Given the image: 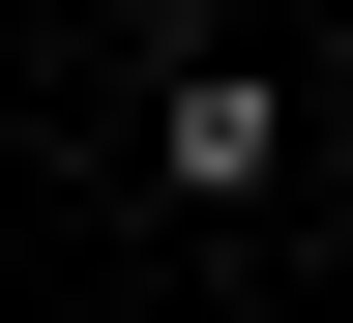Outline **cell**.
<instances>
[{
	"instance_id": "1",
	"label": "cell",
	"mask_w": 353,
	"mask_h": 323,
	"mask_svg": "<svg viewBox=\"0 0 353 323\" xmlns=\"http://www.w3.org/2000/svg\"><path fill=\"white\" fill-rule=\"evenodd\" d=\"M148 206L176 236H265V206H294V59H176L148 88Z\"/></svg>"
}]
</instances>
